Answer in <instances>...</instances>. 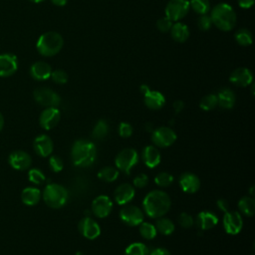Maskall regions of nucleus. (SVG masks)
Listing matches in <instances>:
<instances>
[{"instance_id": "nucleus-1", "label": "nucleus", "mask_w": 255, "mask_h": 255, "mask_svg": "<svg viewBox=\"0 0 255 255\" xmlns=\"http://www.w3.org/2000/svg\"><path fill=\"white\" fill-rule=\"evenodd\" d=\"M143 211L150 218H159L166 214L171 206L169 195L159 189L149 191L142 201Z\"/></svg>"}, {"instance_id": "nucleus-2", "label": "nucleus", "mask_w": 255, "mask_h": 255, "mask_svg": "<svg viewBox=\"0 0 255 255\" xmlns=\"http://www.w3.org/2000/svg\"><path fill=\"white\" fill-rule=\"evenodd\" d=\"M71 157L76 166L88 167L94 163L97 157V147L91 140L78 139L72 146Z\"/></svg>"}, {"instance_id": "nucleus-3", "label": "nucleus", "mask_w": 255, "mask_h": 255, "mask_svg": "<svg viewBox=\"0 0 255 255\" xmlns=\"http://www.w3.org/2000/svg\"><path fill=\"white\" fill-rule=\"evenodd\" d=\"M210 18L212 20V24L222 31L232 30L237 21L234 9L226 3H219L214 6L211 10Z\"/></svg>"}, {"instance_id": "nucleus-4", "label": "nucleus", "mask_w": 255, "mask_h": 255, "mask_svg": "<svg viewBox=\"0 0 255 255\" xmlns=\"http://www.w3.org/2000/svg\"><path fill=\"white\" fill-rule=\"evenodd\" d=\"M64 45L63 37L54 31L42 34L36 44L37 51L44 57H52L58 54Z\"/></svg>"}, {"instance_id": "nucleus-5", "label": "nucleus", "mask_w": 255, "mask_h": 255, "mask_svg": "<svg viewBox=\"0 0 255 255\" xmlns=\"http://www.w3.org/2000/svg\"><path fill=\"white\" fill-rule=\"evenodd\" d=\"M69 193L66 187L58 183H50L46 185L43 191V199L45 203L52 208H61L68 201Z\"/></svg>"}, {"instance_id": "nucleus-6", "label": "nucleus", "mask_w": 255, "mask_h": 255, "mask_svg": "<svg viewBox=\"0 0 255 255\" xmlns=\"http://www.w3.org/2000/svg\"><path fill=\"white\" fill-rule=\"evenodd\" d=\"M138 162L137 151L131 147H127L122 149L115 158L116 167L125 172L129 173L131 168Z\"/></svg>"}, {"instance_id": "nucleus-7", "label": "nucleus", "mask_w": 255, "mask_h": 255, "mask_svg": "<svg viewBox=\"0 0 255 255\" xmlns=\"http://www.w3.org/2000/svg\"><path fill=\"white\" fill-rule=\"evenodd\" d=\"M190 9L188 0H169L164 13L165 17L170 21H178L186 16Z\"/></svg>"}, {"instance_id": "nucleus-8", "label": "nucleus", "mask_w": 255, "mask_h": 255, "mask_svg": "<svg viewBox=\"0 0 255 255\" xmlns=\"http://www.w3.org/2000/svg\"><path fill=\"white\" fill-rule=\"evenodd\" d=\"M33 96L35 101L39 105L46 108H50V107L57 108L61 103L60 96L56 92H54L52 89H49L46 87L37 88L34 91Z\"/></svg>"}, {"instance_id": "nucleus-9", "label": "nucleus", "mask_w": 255, "mask_h": 255, "mask_svg": "<svg viewBox=\"0 0 255 255\" xmlns=\"http://www.w3.org/2000/svg\"><path fill=\"white\" fill-rule=\"evenodd\" d=\"M175 131L168 127H160L152 130L151 141L157 147H167L176 140Z\"/></svg>"}, {"instance_id": "nucleus-10", "label": "nucleus", "mask_w": 255, "mask_h": 255, "mask_svg": "<svg viewBox=\"0 0 255 255\" xmlns=\"http://www.w3.org/2000/svg\"><path fill=\"white\" fill-rule=\"evenodd\" d=\"M120 217L128 226H138L143 221V212L136 205L126 204L120 211Z\"/></svg>"}, {"instance_id": "nucleus-11", "label": "nucleus", "mask_w": 255, "mask_h": 255, "mask_svg": "<svg viewBox=\"0 0 255 255\" xmlns=\"http://www.w3.org/2000/svg\"><path fill=\"white\" fill-rule=\"evenodd\" d=\"M223 227L226 233L230 235L238 234L243 227L241 214L235 210H228L223 215Z\"/></svg>"}, {"instance_id": "nucleus-12", "label": "nucleus", "mask_w": 255, "mask_h": 255, "mask_svg": "<svg viewBox=\"0 0 255 255\" xmlns=\"http://www.w3.org/2000/svg\"><path fill=\"white\" fill-rule=\"evenodd\" d=\"M113 209V202L108 195H99L92 202V211L98 218L107 217Z\"/></svg>"}, {"instance_id": "nucleus-13", "label": "nucleus", "mask_w": 255, "mask_h": 255, "mask_svg": "<svg viewBox=\"0 0 255 255\" xmlns=\"http://www.w3.org/2000/svg\"><path fill=\"white\" fill-rule=\"evenodd\" d=\"M78 229L85 238L90 240L96 239L101 234L100 225L89 216H86L80 220L78 224Z\"/></svg>"}, {"instance_id": "nucleus-14", "label": "nucleus", "mask_w": 255, "mask_h": 255, "mask_svg": "<svg viewBox=\"0 0 255 255\" xmlns=\"http://www.w3.org/2000/svg\"><path fill=\"white\" fill-rule=\"evenodd\" d=\"M61 119V113L57 108H46L40 115L39 123L44 129H52L55 128Z\"/></svg>"}, {"instance_id": "nucleus-15", "label": "nucleus", "mask_w": 255, "mask_h": 255, "mask_svg": "<svg viewBox=\"0 0 255 255\" xmlns=\"http://www.w3.org/2000/svg\"><path fill=\"white\" fill-rule=\"evenodd\" d=\"M18 69V59L14 54L4 53L0 55V77H10Z\"/></svg>"}, {"instance_id": "nucleus-16", "label": "nucleus", "mask_w": 255, "mask_h": 255, "mask_svg": "<svg viewBox=\"0 0 255 255\" xmlns=\"http://www.w3.org/2000/svg\"><path fill=\"white\" fill-rule=\"evenodd\" d=\"M8 162L14 169L25 170L30 167L32 158L30 154L24 150H15L9 154Z\"/></svg>"}, {"instance_id": "nucleus-17", "label": "nucleus", "mask_w": 255, "mask_h": 255, "mask_svg": "<svg viewBox=\"0 0 255 255\" xmlns=\"http://www.w3.org/2000/svg\"><path fill=\"white\" fill-rule=\"evenodd\" d=\"M134 187L129 183L120 184L114 191V199L119 205H126L129 203L134 197Z\"/></svg>"}, {"instance_id": "nucleus-18", "label": "nucleus", "mask_w": 255, "mask_h": 255, "mask_svg": "<svg viewBox=\"0 0 255 255\" xmlns=\"http://www.w3.org/2000/svg\"><path fill=\"white\" fill-rule=\"evenodd\" d=\"M178 183L182 191L186 193H195L200 188L198 176L191 172H184L178 178Z\"/></svg>"}, {"instance_id": "nucleus-19", "label": "nucleus", "mask_w": 255, "mask_h": 255, "mask_svg": "<svg viewBox=\"0 0 255 255\" xmlns=\"http://www.w3.org/2000/svg\"><path fill=\"white\" fill-rule=\"evenodd\" d=\"M33 146H34L35 152L38 155L42 157H46L52 153L54 144H53V140L49 135L40 134L34 139Z\"/></svg>"}, {"instance_id": "nucleus-20", "label": "nucleus", "mask_w": 255, "mask_h": 255, "mask_svg": "<svg viewBox=\"0 0 255 255\" xmlns=\"http://www.w3.org/2000/svg\"><path fill=\"white\" fill-rule=\"evenodd\" d=\"M229 80L235 86L247 87L252 83L253 75L247 68H237L231 73Z\"/></svg>"}, {"instance_id": "nucleus-21", "label": "nucleus", "mask_w": 255, "mask_h": 255, "mask_svg": "<svg viewBox=\"0 0 255 255\" xmlns=\"http://www.w3.org/2000/svg\"><path fill=\"white\" fill-rule=\"evenodd\" d=\"M141 158L143 163L147 167L153 168L159 164L161 160V155L158 148L155 145H146L142 149Z\"/></svg>"}, {"instance_id": "nucleus-22", "label": "nucleus", "mask_w": 255, "mask_h": 255, "mask_svg": "<svg viewBox=\"0 0 255 255\" xmlns=\"http://www.w3.org/2000/svg\"><path fill=\"white\" fill-rule=\"evenodd\" d=\"M51 74L52 68L46 62L38 61L30 67V75L37 81H45L51 77Z\"/></svg>"}, {"instance_id": "nucleus-23", "label": "nucleus", "mask_w": 255, "mask_h": 255, "mask_svg": "<svg viewBox=\"0 0 255 255\" xmlns=\"http://www.w3.org/2000/svg\"><path fill=\"white\" fill-rule=\"evenodd\" d=\"M194 222L200 230H207V229H211L217 224L218 218L213 212L204 210L197 214Z\"/></svg>"}, {"instance_id": "nucleus-24", "label": "nucleus", "mask_w": 255, "mask_h": 255, "mask_svg": "<svg viewBox=\"0 0 255 255\" xmlns=\"http://www.w3.org/2000/svg\"><path fill=\"white\" fill-rule=\"evenodd\" d=\"M143 101L145 106L150 110H159L165 104L164 96L158 91L151 90L143 95Z\"/></svg>"}, {"instance_id": "nucleus-25", "label": "nucleus", "mask_w": 255, "mask_h": 255, "mask_svg": "<svg viewBox=\"0 0 255 255\" xmlns=\"http://www.w3.org/2000/svg\"><path fill=\"white\" fill-rule=\"evenodd\" d=\"M218 106L222 109H232L236 102V96L234 92L229 88H222L216 95Z\"/></svg>"}, {"instance_id": "nucleus-26", "label": "nucleus", "mask_w": 255, "mask_h": 255, "mask_svg": "<svg viewBox=\"0 0 255 255\" xmlns=\"http://www.w3.org/2000/svg\"><path fill=\"white\" fill-rule=\"evenodd\" d=\"M41 191L40 189L36 188V187H26L22 190L21 192V200L24 204L28 205V206H33L36 205L40 198H41Z\"/></svg>"}, {"instance_id": "nucleus-27", "label": "nucleus", "mask_w": 255, "mask_h": 255, "mask_svg": "<svg viewBox=\"0 0 255 255\" xmlns=\"http://www.w3.org/2000/svg\"><path fill=\"white\" fill-rule=\"evenodd\" d=\"M170 35L174 41L183 43L189 37V29L185 24L177 22L175 24H172V27L170 29Z\"/></svg>"}, {"instance_id": "nucleus-28", "label": "nucleus", "mask_w": 255, "mask_h": 255, "mask_svg": "<svg viewBox=\"0 0 255 255\" xmlns=\"http://www.w3.org/2000/svg\"><path fill=\"white\" fill-rule=\"evenodd\" d=\"M238 207L242 214L251 217L255 212V200L251 196H243L238 201Z\"/></svg>"}, {"instance_id": "nucleus-29", "label": "nucleus", "mask_w": 255, "mask_h": 255, "mask_svg": "<svg viewBox=\"0 0 255 255\" xmlns=\"http://www.w3.org/2000/svg\"><path fill=\"white\" fill-rule=\"evenodd\" d=\"M154 226L156 228V231L161 233L162 235H170L173 233L175 229L174 223L169 218H166L163 216L156 218V222Z\"/></svg>"}, {"instance_id": "nucleus-30", "label": "nucleus", "mask_w": 255, "mask_h": 255, "mask_svg": "<svg viewBox=\"0 0 255 255\" xmlns=\"http://www.w3.org/2000/svg\"><path fill=\"white\" fill-rule=\"evenodd\" d=\"M120 174V171L117 167L114 166H105L101 168L98 172V177L106 182H113L115 181Z\"/></svg>"}, {"instance_id": "nucleus-31", "label": "nucleus", "mask_w": 255, "mask_h": 255, "mask_svg": "<svg viewBox=\"0 0 255 255\" xmlns=\"http://www.w3.org/2000/svg\"><path fill=\"white\" fill-rule=\"evenodd\" d=\"M109 132V124L106 120H100L94 127L92 135L95 139H103Z\"/></svg>"}, {"instance_id": "nucleus-32", "label": "nucleus", "mask_w": 255, "mask_h": 255, "mask_svg": "<svg viewBox=\"0 0 255 255\" xmlns=\"http://www.w3.org/2000/svg\"><path fill=\"white\" fill-rule=\"evenodd\" d=\"M148 248L140 242L131 243L125 250V255H148Z\"/></svg>"}, {"instance_id": "nucleus-33", "label": "nucleus", "mask_w": 255, "mask_h": 255, "mask_svg": "<svg viewBox=\"0 0 255 255\" xmlns=\"http://www.w3.org/2000/svg\"><path fill=\"white\" fill-rule=\"evenodd\" d=\"M138 226H139V234L141 235V237H143L146 240L153 239L157 234L155 226L149 222L142 221Z\"/></svg>"}, {"instance_id": "nucleus-34", "label": "nucleus", "mask_w": 255, "mask_h": 255, "mask_svg": "<svg viewBox=\"0 0 255 255\" xmlns=\"http://www.w3.org/2000/svg\"><path fill=\"white\" fill-rule=\"evenodd\" d=\"M218 106L217 97L215 94H208L204 96L199 103V107L203 111H211Z\"/></svg>"}, {"instance_id": "nucleus-35", "label": "nucleus", "mask_w": 255, "mask_h": 255, "mask_svg": "<svg viewBox=\"0 0 255 255\" xmlns=\"http://www.w3.org/2000/svg\"><path fill=\"white\" fill-rule=\"evenodd\" d=\"M252 34L248 29L242 28L235 33V40L241 46H249L252 43Z\"/></svg>"}, {"instance_id": "nucleus-36", "label": "nucleus", "mask_w": 255, "mask_h": 255, "mask_svg": "<svg viewBox=\"0 0 255 255\" xmlns=\"http://www.w3.org/2000/svg\"><path fill=\"white\" fill-rule=\"evenodd\" d=\"M189 5L191 6L192 10L199 15L207 14V12L210 10L209 0H191Z\"/></svg>"}, {"instance_id": "nucleus-37", "label": "nucleus", "mask_w": 255, "mask_h": 255, "mask_svg": "<svg viewBox=\"0 0 255 255\" xmlns=\"http://www.w3.org/2000/svg\"><path fill=\"white\" fill-rule=\"evenodd\" d=\"M154 182L160 187H167L173 182V176L166 171H161L155 175Z\"/></svg>"}, {"instance_id": "nucleus-38", "label": "nucleus", "mask_w": 255, "mask_h": 255, "mask_svg": "<svg viewBox=\"0 0 255 255\" xmlns=\"http://www.w3.org/2000/svg\"><path fill=\"white\" fill-rule=\"evenodd\" d=\"M28 178L34 184H42L46 180L45 174L39 168L30 169L28 172Z\"/></svg>"}, {"instance_id": "nucleus-39", "label": "nucleus", "mask_w": 255, "mask_h": 255, "mask_svg": "<svg viewBox=\"0 0 255 255\" xmlns=\"http://www.w3.org/2000/svg\"><path fill=\"white\" fill-rule=\"evenodd\" d=\"M51 78L56 84L63 85L68 82L69 77H68V74L64 70H55V71H52Z\"/></svg>"}, {"instance_id": "nucleus-40", "label": "nucleus", "mask_w": 255, "mask_h": 255, "mask_svg": "<svg viewBox=\"0 0 255 255\" xmlns=\"http://www.w3.org/2000/svg\"><path fill=\"white\" fill-rule=\"evenodd\" d=\"M197 25H198V28L202 31H207L211 28V26L213 25L212 24V20L210 18V16H208L207 14H203V15H200L197 19Z\"/></svg>"}, {"instance_id": "nucleus-41", "label": "nucleus", "mask_w": 255, "mask_h": 255, "mask_svg": "<svg viewBox=\"0 0 255 255\" xmlns=\"http://www.w3.org/2000/svg\"><path fill=\"white\" fill-rule=\"evenodd\" d=\"M49 165H50V168L53 171H55V172L61 171L63 169V167H64L63 160L58 155H51L50 156V158H49Z\"/></svg>"}, {"instance_id": "nucleus-42", "label": "nucleus", "mask_w": 255, "mask_h": 255, "mask_svg": "<svg viewBox=\"0 0 255 255\" xmlns=\"http://www.w3.org/2000/svg\"><path fill=\"white\" fill-rule=\"evenodd\" d=\"M178 223L183 228H190L194 224V219L190 214L182 212L178 216Z\"/></svg>"}, {"instance_id": "nucleus-43", "label": "nucleus", "mask_w": 255, "mask_h": 255, "mask_svg": "<svg viewBox=\"0 0 255 255\" xmlns=\"http://www.w3.org/2000/svg\"><path fill=\"white\" fill-rule=\"evenodd\" d=\"M171 27H172V21H170L166 17H162L156 21V28L162 33L170 31Z\"/></svg>"}, {"instance_id": "nucleus-44", "label": "nucleus", "mask_w": 255, "mask_h": 255, "mask_svg": "<svg viewBox=\"0 0 255 255\" xmlns=\"http://www.w3.org/2000/svg\"><path fill=\"white\" fill-rule=\"evenodd\" d=\"M132 130H133V129H132V127H131V125L128 124V123L123 122V123H121L120 126H119V134H120L122 137H124V138L129 137V136L131 135V133H132Z\"/></svg>"}, {"instance_id": "nucleus-45", "label": "nucleus", "mask_w": 255, "mask_h": 255, "mask_svg": "<svg viewBox=\"0 0 255 255\" xmlns=\"http://www.w3.org/2000/svg\"><path fill=\"white\" fill-rule=\"evenodd\" d=\"M133 187L142 188L148 184V176L145 173H140L133 178Z\"/></svg>"}, {"instance_id": "nucleus-46", "label": "nucleus", "mask_w": 255, "mask_h": 255, "mask_svg": "<svg viewBox=\"0 0 255 255\" xmlns=\"http://www.w3.org/2000/svg\"><path fill=\"white\" fill-rule=\"evenodd\" d=\"M217 207L223 211V212H226L229 210V202L228 200H226L225 198H220L217 200Z\"/></svg>"}, {"instance_id": "nucleus-47", "label": "nucleus", "mask_w": 255, "mask_h": 255, "mask_svg": "<svg viewBox=\"0 0 255 255\" xmlns=\"http://www.w3.org/2000/svg\"><path fill=\"white\" fill-rule=\"evenodd\" d=\"M148 255H170L169 251L165 248H162V247H157V248H154L152 249Z\"/></svg>"}, {"instance_id": "nucleus-48", "label": "nucleus", "mask_w": 255, "mask_h": 255, "mask_svg": "<svg viewBox=\"0 0 255 255\" xmlns=\"http://www.w3.org/2000/svg\"><path fill=\"white\" fill-rule=\"evenodd\" d=\"M238 4L243 9H248L253 6L254 0H238Z\"/></svg>"}, {"instance_id": "nucleus-49", "label": "nucleus", "mask_w": 255, "mask_h": 255, "mask_svg": "<svg viewBox=\"0 0 255 255\" xmlns=\"http://www.w3.org/2000/svg\"><path fill=\"white\" fill-rule=\"evenodd\" d=\"M184 108V103L180 100H177L173 103V109L175 111V113H180Z\"/></svg>"}, {"instance_id": "nucleus-50", "label": "nucleus", "mask_w": 255, "mask_h": 255, "mask_svg": "<svg viewBox=\"0 0 255 255\" xmlns=\"http://www.w3.org/2000/svg\"><path fill=\"white\" fill-rule=\"evenodd\" d=\"M51 2L56 6H65L68 2V0H51Z\"/></svg>"}, {"instance_id": "nucleus-51", "label": "nucleus", "mask_w": 255, "mask_h": 255, "mask_svg": "<svg viewBox=\"0 0 255 255\" xmlns=\"http://www.w3.org/2000/svg\"><path fill=\"white\" fill-rule=\"evenodd\" d=\"M140 93L142 94V95H144V94H146L150 89H149V87L148 86H146V85H141L140 86Z\"/></svg>"}, {"instance_id": "nucleus-52", "label": "nucleus", "mask_w": 255, "mask_h": 255, "mask_svg": "<svg viewBox=\"0 0 255 255\" xmlns=\"http://www.w3.org/2000/svg\"><path fill=\"white\" fill-rule=\"evenodd\" d=\"M3 127H4V118H3L2 114L0 113V130L3 128Z\"/></svg>"}, {"instance_id": "nucleus-53", "label": "nucleus", "mask_w": 255, "mask_h": 255, "mask_svg": "<svg viewBox=\"0 0 255 255\" xmlns=\"http://www.w3.org/2000/svg\"><path fill=\"white\" fill-rule=\"evenodd\" d=\"M29 1H31V2H33V3H40V2H42V1H44V0H29Z\"/></svg>"}]
</instances>
